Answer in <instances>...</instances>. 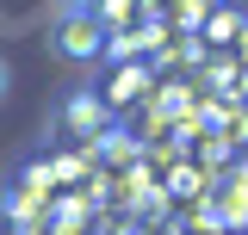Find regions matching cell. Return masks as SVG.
Segmentation results:
<instances>
[{
	"label": "cell",
	"instance_id": "6da1fadb",
	"mask_svg": "<svg viewBox=\"0 0 248 235\" xmlns=\"http://www.w3.org/2000/svg\"><path fill=\"white\" fill-rule=\"evenodd\" d=\"M106 19H99V6L93 13H56V56L68 62H93L99 50H106Z\"/></svg>",
	"mask_w": 248,
	"mask_h": 235
},
{
	"label": "cell",
	"instance_id": "7a4b0ae2",
	"mask_svg": "<svg viewBox=\"0 0 248 235\" xmlns=\"http://www.w3.org/2000/svg\"><path fill=\"white\" fill-rule=\"evenodd\" d=\"M68 124H75V130H93V124H99V105H93L87 93H81V99H68Z\"/></svg>",
	"mask_w": 248,
	"mask_h": 235
},
{
	"label": "cell",
	"instance_id": "3957f363",
	"mask_svg": "<svg viewBox=\"0 0 248 235\" xmlns=\"http://www.w3.org/2000/svg\"><path fill=\"white\" fill-rule=\"evenodd\" d=\"M137 87H143V74H137V68H124V74H118V87H112V99H130Z\"/></svg>",
	"mask_w": 248,
	"mask_h": 235
},
{
	"label": "cell",
	"instance_id": "277c9868",
	"mask_svg": "<svg viewBox=\"0 0 248 235\" xmlns=\"http://www.w3.org/2000/svg\"><path fill=\"white\" fill-rule=\"evenodd\" d=\"M6 93H13V68H6V56H0V105H6Z\"/></svg>",
	"mask_w": 248,
	"mask_h": 235
},
{
	"label": "cell",
	"instance_id": "5b68a950",
	"mask_svg": "<svg viewBox=\"0 0 248 235\" xmlns=\"http://www.w3.org/2000/svg\"><path fill=\"white\" fill-rule=\"evenodd\" d=\"M242 56H248V31H242Z\"/></svg>",
	"mask_w": 248,
	"mask_h": 235
}]
</instances>
